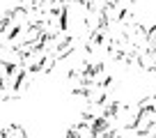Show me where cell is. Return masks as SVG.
<instances>
[{
    "label": "cell",
    "instance_id": "6da1fadb",
    "mask_svg": "<svg viewBox=\"0 0 156 138\" xmlns=\"http://www.w3.org/2000/svg\"><path fill=\"white\" fill-rule=\"evenodd\" d=\"M30 81H32V74L25 71L21 53L12 46H2L0 49V94L2 99L7 101L21 99Z\"/></svg>",
    "mask_w": 156,
    "mask_h": 138
},
{
    "label": "cell",
    "instance_id": "7a4b0ae2",
    "mask_svg": "<svg viewBox=\"0 0 156 138\" xmlns=\"http://www.w3.org/2000/svg\"><path fill=\"white\" fill-rule=\"evenodd\" d=\"M131 129L138 133V138H156V101L151 94L138 101Z\"/></svg>",
    "mask_w": 156,
    "mask_h": 138
},
{
    "label": "cell",
    "instance_id": "3957f363",
    "mask_svg": "<svg viewBox=\"0 0 156 138\" xmlns=\"http://www.w3.org/2000/svg\"><path fill=\"white\" fill-rule=\"evenodd\" d=\"M0 138H28V133H25V129L21 124L12 122V124H5L0 129Z\"/></svg>",
    "mask_w": 156,
    "mask_h": 138
},
{
    "label": "cell",
    "instance_id": "277c9868",
    "mask_svg": "<svg viewBox=\"0 0 156 138\" xmlns=\"http://www.w3.org/2000/svg\"><path fill=\"white\" fill-rule=\"evenodd\" d=\"M19 5L16 7H23V9H32V7H39L41 2H46V0H16Z\"/></svg>",
    "mask_w": 156,
    "mask_h": 138
}]
</instances>
